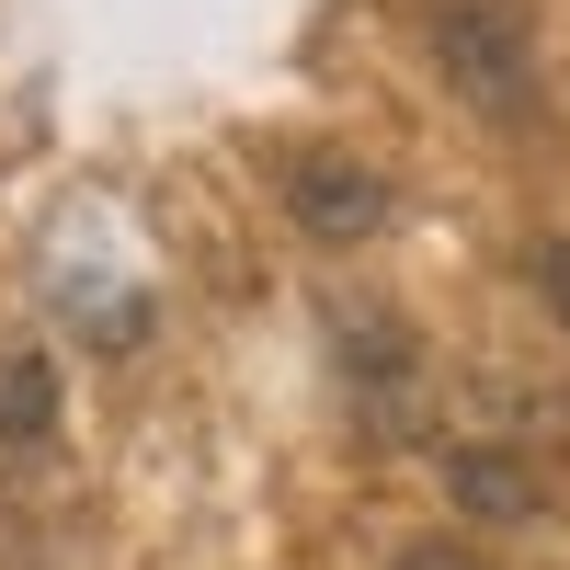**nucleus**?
<instances>
[{
    "instance_id": "7ed1b4c3",
    "label": "nucleus",
    "mask_w": 570,
    "mask_h": 570,
    "mask_svg": "<svg viewBox=\"0 0 570 570\" xmlns=\"http://www.w3.org/2000/svg\"><path fill=\"white\" fill-rule=\"evenodd\" d=\"M445 502L468 513V525H537L548 513V468L525 456V445H491V434H456L445 456Z\"/></svg>"
},
{
    "instance_id": "20e7f679",
    "label": "nucleus",
    "mask_w": 570,
    "mask_h": 570,
    "mask_svg": "<svg viewBox=\"0 0 570 570\" xmlns=\"http://www.w3.org/2000/svg\"><path fill=\"white\" fill-rule=\"evenodd\" d=\"M46 434H58V354L0 343V456H35Z\"/></svg>"
},
{
    "instance_id": "f03ea898",
    "label": "nucleus",
    "mask_w": 570,
    "mask_h": 570,
    "mask_svg": "<svg viewBox=\"0 0 570 570\" xmlns=\"http://www.w3.org/2000/svg\"><path fill=\"white\" fill-rule=\"evenodd\" d=\"M285 217L343 252V240H376V228H389V183L354 149H308V160H285Z\"/></svg>"
},
{
    "instance_id": "39448f33",
    "label": "nucleus",
    "mask_w": 570,
    "mask_h": 570,
    "mask_svg": "<svg viewBox=\"0 0 570 570\" xmlns=\"http://www.w3.org/2000/svg\"><path fill=\"white\" fill-rule=\"evenodd\" d=\"M525 285H537V308L570 331V228H559V240H537V263H525Z\"/></svg>"
},
{
    "instance_id": "f257e3e1",
    "label": "nucleus",
    "mask_w": 570,
    "mask_h": 570,
    "mask_svg": "<svg viewBox=\"0 0 570 570\" xmlns=\"http://www.w3.org/2000/svg\"><path fill=\"white\" fill-rule=\"evenodd\" d=\"M422 46L468 115H525L537 104V12L525 0H422Z\"/></svg>"
}]
</instances>
